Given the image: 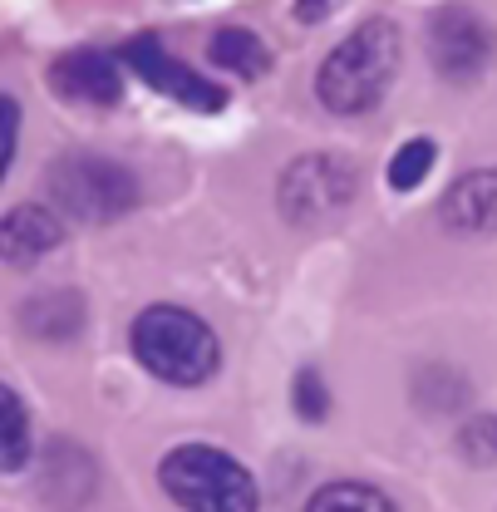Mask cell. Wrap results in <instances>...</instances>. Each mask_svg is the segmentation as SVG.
<instances>
[{
	"instance_id": "obj_1",
	"label": "cell",
	"mask_w": 497,
	"mask_h": 512,
	"mask_svg": "<svg viewBox=\"0 0 497 512\" xmlns=\"http://www.w3.org/2000/svg\"><path fill=\"white\" fill-rule=\"evenodd\" d=\"M399 64H404V30L384 15H370L325 55L315 74V99L335 119H360L379 109V99L394 89Z\"/></svg>"
},
{
	"instance_id": "obj_2",
	"label": "cell",
	"mask_w": 497,
	"mask_h": 512,
	"mask_svg": "<svg viewBox=\"0 0 497 512\" xmlns=\"http://www.w3.org/2000/svg\"><path fill=\"white\" fill-rule=\"evenodd\" d=\"M128 350L153 380L173 384V389H197L222 365V345H217L212 325L183 306L138 311L128 325Z\"/></svg>"
},
{
	"instance_id": "obj_3",
	"label": "cell",
	"mask_w": 497,
	"mask_h": 512,
	"mask_svg": "<svg viewBox=\"0 0 497 512\" xmlns=\"http://www.w3.org/2000/svg\"><path fill=\"white\" fill-rule=\"evenodd\" d=\"M45 188H50V202L64 217L84 222V227L124 222L143 202L133 168H124L119 158H104V153H60L45 173Z\"/></svg>"
},
{
	"instance_id": "obj_4",
	"label": "cell",
	"mask_w": 497,
	"mask_h": 512,
	"mask_svg": "<svg viewBox=\"0 0 497 512\" xmlns=\"http://www.w3.org/2000/svg\"><path fill=\"white\" fill-rule=\"evenodd\" d=\"M158 488L192 512H251L261 488L247 468L217 444H178L158 463Z\"/></svg>"
},
{
	"instance_id": "obj_5",
	"label": "cell",
	"mask_w": 497,
	"mask_h": 512,
	"mask_svg": "<svg viewBox=\"0 0 497 512\" xmlns=\"http://www.w3.org/2000/svg\"><path fill=\"white\" fill-rule=\"evenodd\" d=\"M360 197V163L345 153H306L286 163L276 183V212L291 227H320L335 222Z\"/></svg>"
},
{
	"instance_id": "obj_6",
	"label": "cell",
	"mask_w": 497,
	"mask_h": 512,
	"mask_svg": "<svg viewBox=\"0 0 497 512\" xmlns=\"http://www.w3.org/2000/svg\"><path fill=\"white\" fill-rule=\"evenodd\" d=\"M424 45H429L438 79H448V84H478L497 60V30L488 25V15H478L473 5L434 10L429 30H424Z\"/></svg>"
},
{
	"instance_id": "obj_7",
	"label": "cell",
	"mask_w": 497,
	"mask_h": 512,
	"mask_svg": "<svg viewBox=\"0 0 497 512\" xmlns=\"http://www.w3.org/2000/svg\"><path fill=\"white\" fill-rule=\"evenodd\" d=\"M119 60H124L153 94H163V99H173V104H183V109H197V114H222V109H227V89L212 84L207 74L187 69L178 55H168L158 35H138V40H128Z\"/></svg>"
},
{
	"instance_id": "obj_8",
	"label": "cell",
	"mask_w": 497,
	"mask_h": 512,
	"mask_svg": "<svg viewBox=\"0 0 497 512\" xmlns=\"http://www.w3.org/2000/svg\"><path fill=\"white\" fill-rule=\"evenodd\" d=\"M50 89L69 104L114 109L124 99V64L104 50H69L50 64Z\"/></svg>"
},
{
	"instance_id": "obj_9",
	"label": "cell",
	"mask_w": 497,
	"mask_h": 512,
	"mask_svg": "<svg viewBox=\"0 0 497 512\" xmlns=\"http://www.w3.org/2000/svg\"><path fill=\"white\" fill-rule=\"evenodd\" d=\"M438 222L458 237H497V163L448 183L438 197Z\"/></svg>"
},
{
	"instance_id": "obj_10",
	"label": "cell",
	"mask_w": 497,
	"mask_h": 512,
	"mask_svg": "<svg viewBox=\"0 0 497 512\" xmlns=\"http://www.w3.org/2000/svg\"><path fill=\"white\" fill-rule=\"evenodd\" d=\"M69 237V217L50 202H20L5 212V227H0V247L10 266H35L40 256H50L55 247H64Z\"/></svg>"
},
{
	"instance_id": "obj_11",
	"label": "cell",
	"mask_w": 497,
	"mask_h": 512,
	"mask_svg": "<svg viewBox=\"0 0 497 512\" xmlns=\"http://www.w3.org/2000/svg\"><path fill=\"white\" fill-rule=\"evenodd\" d=\"M84 320H89V306H84L79 291H40V296H30V301L20 306L25 335L50 340V345L79 340V335H84Z\"/></svg>"
},
{
	"instance_id": "obj_12",
	"label": "cell",
	"mask_w": 497,
	"mask_h": 512,
	"mask_svg": "<svg viewBox=\"0 0 497 512\" xmlns=\"http://www.w3.org/2000/svg\"><path fill=\"white\" fill-rule=\"evenodd\" d=\"M207 60L217 69H227V74H237V79H261L271 69V45L247 25H222L207 40Z\"/></svg>"
},
{
	"instance_id": "obj_13",
	"label": "cell",
	"mask_w": 497,
	"mask_h": 512,
	"mask_svg": "<svg viewBox=\"0 0 497 512\" xmlns=\"http://www.w3.org/2000/svg\"><path fill=\"white\" fill-rule=\"evenodd\" d=\"M84 463H94L84 448L64 444V439L60 444H50V453H45V478H40L45 503H89L99 473H79V478H74V468H84Z\"/></svg>"
},
{
	"instance_id": "obj_14",
	"label": "cell",
	"mask_w": 497,
	"mask_h": 512,
	"mask_svg": "<svg viewBox=\"0 0 497 512\" xmlns=\"http://www.w3.org/2000/svg\"><path fill=\"white\" fill-rule=\"evenodd\" d=\"M468 399H473V384L463 380L458 370H448V365H424V370L414 375V404H419L424 414H434V419L463 414Z\"/></svg>"
},
{
	"instance_id": "obj_15",
	"label": "cell",
	"mask_w": 497,
	"mask_h": 512,
	"mask_svg": "<svg viewBox=\"0 0 497 512\" xmlns=\"http://www.w3.org/2000/svg\"><path fill=\"white\" fill-rule=\"evenodd\" d=\"M0 444H5V458H0V468L5 473H20V468H30V458H35V439H30V409H25V399L5 384L0 389Z\"/></svg>"
},
{
	"instance_id": "obj_16",
	"label": "cell",
	"mask_w": 497,
	"mask_h": 512,
	"mask_svg": "<svg viewBox=\"0 0 497 512\" xmlns=\"http://www.w3.org/2000/svg\"><path fill=\"white\" fill-rule=\"evenodd\" d=\"M438 163V143L429 133H419V138H409V143H399L394 148V158H389V188L394 192H414L429 173H434Z\"/></svg>"
},
{
	"instance_id": "obj_17",
	"label": "cell",
	"mask_w": 497,
	"mask_h": 512,
	"mask_svg": "<svg viewBox=\"0 0 497 512\" xmlns=\"http://www.w3.org/2000/svg\"><path fill=\"white\" fill-rule=\"evenodd\" d=\"M311 512H394V498L379 493L370 483H325L320 493H311Z\"/></svg>"
},
{
	"instance_id": "obj_18",
	"label": "cell",
	"mask_w": 497,
	"mask_h": 512,
	"mask_svg": "<svg viewBox=\"0 0 497 512\" xmlns=\"http://www.w3.org/2000/svg\"><path fill=\"white\" fill-rule=\"evenodd\" d=\"M453 444H458V458H463V463H473V468H497V414H488V409L463 414Z\"/></svg>"
},
{
	"instance_id": "obj_19",
	"label": "cell",
	"mask_w": 497,
	"mask_h": 512,
	"mask_svg": "<svg viewBox=\"0 0 497 512\" xmlns=\"http://www.w3.org/2000/svg\"><path fill=\"white\" fill-rule=\"evenodd\" d=\"M291 409L306 424H325L330 419V389H325L320 370H296V380H291Z\"/></svg>"
},
{
	"instance_id": "obj_20",
	"label": "cell",
	"mask_w": 497,
	"mask_h": 512,
	"mask_svg": "<svg viewBox=\"0 0 497 512\" xmlns=\"http://www.w3.org/2000/svg\"><path fill=\"white\" fill-rule=\"evenodd\" d=\"M15 138H20V104L15 94H0V163H15Z\"/></svg>"
},
{
	"instance_id": "obj_21",
	"label": "cell",
	"mask_w": 497,
	"mask_h": 512,
	"mask_svg": "<svg viewBox=\"0 0 497 512\" xmlns=\"http://www.w3.org/2000/svg\"><path fill=\"white\" fill-rule=\"evenodd\" d=\"M340 5H345V0H296V20H301V25H325Z\"/></svg>"
}]
</instances>
